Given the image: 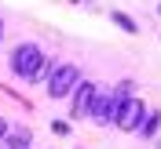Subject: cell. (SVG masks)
<instances>
[{
	"instance_id": "6da1fadb",
	"label": "cell",
	"mask_w": 161,
	"mask_h": 149,
	"mask_svg": "<svg viewBox=\"0 0 161 149\" xmlns=\"http://www.w3.org/2000/svg\"><path fill=\"white\" fill-rule=\"evenodd\" d=\"M11 69L19 73L22 80H37L44 73V51L37 44H19L15 55H11Z\"/></svg>"
},
{
	"instance_id": "7a4b0ae2",
	"label": "cell",
	"mask_w": 161,
	"mask_h": 149,
	"mask_svg": "<svg viewBox=\"0 0 161 149\" xmlns=\"http://www.w3.org/2000/svg\"><path fill=\"white\" fill-rule=\"evenodd\" d=\"M77 84H80L77 66H59V69L51 73V80H48V95L51 98H66L70 91H77Z\"/></svg>"
},
{
	"instance_id": "3957f363",
	"label": "cell",
	"mask_w": 161,
	"mask_h": 149,
	"mask_svg": "<svg viewBox=\"0 0 161 149\" xmlns=\"http://www.w3.org/2000/svg\"><path fill=\"white\" fill-rule=\"evenodd\" d=\"M143 117H147V106H143L139 98H128V102L117 109V117H114V120H117V127H121V131H139Z\"/></svg>"
},
{
	"instance_id": "277c9868",
	"label": "cell",
	"mask_w": 161,
	"mask_h": 149,
	"mask_svg": "<svg viewBox=\"0 0 161 149\" xmlns=\"http://www.w3.org/2000/svg\"><path fill=\"white\" fill-rule=\"evenodd\" d=\"M95 95H99V91H95L92 80H80V84H77V91H73V120H84V117L92 113Z\"/></svg>"
},
{
	"instance_id": "5b68a950",
	"label": "cell",
	"mask_w": 161,
	"mask_h": 149,
	"mask_svg": "<svg viewBox=\"0 0 161 149\" xmlns=\"http://www.w3.org/2000/svg\"><path fill=\"white\" fill-rule=\"evenodd\" d=\"M95 124H110L114 117H117V106H114V95H95V102H92V113H88Z\"/></svg>"
},
{
	"instance_id": "8992f818",
	"label": "cell",
	"mask_w": 161,
	"mask_h": 149,
	"mask_svg": "<svg viewBox=\"0 0 161 149\" xmlns=\"http://www.w3.org/2000/svg\"><path fill=\"white\" fill-rule=\"evenodd\" d=\"M4 142H8L11 149H26L30 146V131H11V135H4Z\"/></svg>"
},
{
	"instance_id": "52a82bcc",
	"label": "cell",
	"mask_w": 161,
	"mask_h": 149,
	"mask_svg": "<svg viewBox=\"0 0 161 149\" xmlns=\"http://www.w3.org/2000/svg\"><path fill=\"white\" fill-rule=\"evenodd\" d=\"M158 124H161V117H158V113H150V117H143V124H139V131H143V135H147V138H150L154 131H158Z\"/></svg>"
},
{
	"instance_id": "ba28073f",
	"label": "cell",
	"mask_w": 161,
	"mask_h": 149,
	"mask_svg": "<svg viewBox=\"0 0 161 149\" xmlns=\"http://www.w3.org/2000/svg\"><path fill=\"white\" fill-rule=\"evenodd\" d=\"M114 22H117V26H121L125 33H136V22H132L128 15H121V11H114Z\"/></svg>"
},
{
	"instance_id": "9c48e42d",
	"label": "cell",
	"mask_w": 161,
	"mask_h": 149,
	"mask_svg": "<svg viewBox=\"0 0 161 149\" xmlns=\"http://www.w3.org/2000/svg\"><path fill=\"white\" fill-rule=\"evenodd\" d=\"M51 131H55V135H66V131H70V124H62V120H55V124H51Z\"/></svg>"
},
{
	"instance_id": "30bf717a",
	"label": "cell",
	"mask_w": 161,
	"mask_h": 149,
	"mask_svg": "<svg viewBox=\"0 0 161 149\" xmlns=\"http://www.w3.org/2000/svg\"><path fill=\"white\" fill-rule=\"evenodd\" d=\"M4 135H8V120L0 117V138H4Z\"/></svg>"
},
{
	"instance_id": "8fae6325",
	"label": "cell",
	"mask_w": 161,
	"mask_h": 149,
	"mask_svg": "<svg viewBox=\"0 0 161 149\" xmlns=\"http://www.w3.org/2000/svg\"><path fill=\"white\" fill-rule=\"evenodd\" d=\"M0 37H4V22H0Z\"/></svg>"
}]
</instances>
